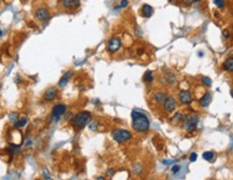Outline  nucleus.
<instances>
[{"instance_id": "24", "label": "nucleus", "mask_w": 233, "mask_h": 180, "mask_svg": "<svg viewBox=\"0 0 233 180\" xmlns=\"http://www.w3.org/2000/svg\"><path fill=\"white\" fill-rule=\"evenodd\" d=\"M180 168H181V167H180V165H174L173 167L171 168V170H172V173H173V174H177V173L180 170Z\"/></svg>"}, {"instance_id": "19", "label": "nucleus", "mask_w": 233, "mask_h": 180, "mask_svg": "<svg viewBox=\"0 0 233 180\" xmlns=\"http://www.w3.org/2000/svg\"><path fill=\"white\" fill-rule=\"evenodd\" d=\"M214 157H215V154H214V152H212V151L204 152V153H203V159H204L205 161H213Z\"/></svg>"}, {"instance_id": "11", "label": "nucleus", "mask_w": 233, "mask_h": 180, "mask_svg": "<svg viewBox=\"0 0 233 180\" xmlns=\"http://www.w3.org/2000/svg\"><path fill=\"white\" fill-rule=\"evenodd\" d=\"M56 94H57L56 90L54 89V87H50V89H47L46 91V93H44V95H43V98L47 102H52V100L56 97Z\"/></svg>"}, {"instance_id": "8", "label": "nucleus", "mask_w": 233, "mask_h": 180, "mask_svg": "<svg viewBox=\"0 0 233 180\" xmlns=\"http://www.w3.org/2000/svg\"><path fill=\"white\" fill-rule=\"evenodd\" d=\"M62 4L65 9L72 10L80 6V0H62Z\"/></svg>"}, {"instance_id": "35", "label": "nucleus", "mask_w": 233, "mask_h": 180, "mask_svg": "<svg viewBox=\"0 0 233 180\" xmlns=\"http://www.w3.org/2000/svg\"><path fill=\"white\" fill-rule=\"evenodd\" d=\"M1 35H2V31H1V29H0V37H1Z\"/></svg>"}, {"instance_id": "2", "label": "nucleus", "mask_w": 233, "mask_h": 180, "mask_svg": "<svg viewBox=\"0 0 233 180\" xmlns=\"http://www.w3.org/2000/svg\"><path fill=\"white\" fill-rule=\"evenodd\" d=\"M91 116H92L91 113L87 111H82V112H80V113H78L74 118V121H72L74 127H77V129H79V130L83 129V127L90 122Z\"/></svg>"}, {"instance_id": "30", "label": "nucleus", "mask_w": 233, "mask_h": 180, "mask_svg": "<svg viewBox=\"0 0 233 180\" xmlns=\"http://www.w3.org/2000/svg\"><path fill=\"white\" fill-rule=\"evenodd\" d=\"M182 2H184V4H186L187 7L191 6L192 2H193V0H182Z\"/></svg>"}, {"instance_id": "13", "label": "nucleus", "mask_w": 233, "mask_h": 180, "mask_svg": "<svg viewBox=\"0 0 233 180\" xmlns=\"http://www.w3.org/2000/svg\"><path fill=\"white\" fill-rule=\"evenodd\" d=\"M153 14V8L149 4H144L141 7V15L145 17H150Z\"/></svg>"}, {"instance_id": "31", "label": "nucleus", "mask_w": 233, "mask_h": 180, "mask_svg": "<svg viewBox=\"0 0 233 180\" xmlns=\"http://www.w3.org/2000/svg\"><path fill=\"white\" fill-rule=\"evenodd\" d=\"M175 161H173V160H165V161H163V164L164 165H169V164H173Z\"/></svg>"}, {"instance_id": "17", "label": "nucleus", "mask_w": 233, "mask_h": 180, "mask_svg": "<svg viewBox=\"0 0 233 180\" xmlns=\"http://www.w3.org/2000/svg\"><path fill=\"white\" fill-rule=\"evenodd\" d=\"M27 123V119L26 118H22L20 119V120H17L16 122L14 123V126L16 127V129H21V127H23L26 125Z\"/></svg>"}, {"instance_id": "6", "label": "nucleus", "mask_w": 233, "mask_h": 180, "mask_svg": "<svg viewBox=\"0 0 233 180\" xmlns=\"http://www.w3.org/2000/svg\"><path fill=\"white\" fill-rule=\"evenodd\" d=\"M178 97L182 105H190L192 103V95L188 91H180Z\"/></svg>"}, {"instance_id": "21", "label": "nucleus", "mask_w": 233, "mask_h": 180, "mask_svg": "<svg viewBox=\"0 0 233 180\" xmlns=\"http://www.w3.org/2000/svg\"><path fill=\"white\" fill-rule=\"evenodd\" d=\"M214 3H215V6H216L217 8L222 9L223 6H225V0H214Z\"/></svg>"}, {"instance_id": "10", "label": "nucleus", "mask_w": 233, "mask_h": 180, "mask_svg": "<svg viewBox=\"0 0 233 180\" xmlns=\"http://www.w3.org/2000/svg\"><path fill=\"white\" fill-rule=\"evenodd\" d=\"M36 17L41 22L47 21V17H49V11H47V9L46 8L38 9V10L36 11Z\"/></svg>"}, {"instance_id": "36", "label": "nucleus", "mask_w": 233, "mask_h": 180, "mask_svg": "<svg viewBox=\"0 0 233 180\" xmlns=\"http://www.w3.org/2000/svg\"><path fill=\"white\" fill-rule=\"evenodd\" d=\"M193 1H194V2H199L200 0H193Z\"/></svg>"}, {"instance_id": "14", "label": "nucleus", "mask_w": 233, "mask_h": 180, "mask_svg": "<svg viewBox=\"0 0 233 180\" xmlns=\"http://www.w3.org/2000/svg\"><path fill=\"white\" fill-rule=\"evenodd\" d=\"M222 68L227 71L233 72V57H229L225 60V63L222 64Z\"/></svg>"}, {"instance_id": "7", "label": "nucleus", "mask_w": 233, "mask_h": 180, "mask_svg": "<svg viewBox=\"0 0 233 180\" xmlns=\"http://www.w3.org/2000/svg\"><path fill=\"white\" fill-rule=\"evenodd\" d=\"M66 111V106L63 105V103H60V105L54 106L53 108V116L56 119V120H60V118L65 113Z\"/></svg>"}, {"instance_id": "32", "label": "nucleus", "mask_w": 233, "mask_h": 180, "mask_svg": "<svg viewBox=\"0 0 233 180\" xmlns=\"http://www.w3.org/2000/svg\"><path fill=\"white\" fill-rule=\"evenodd\" d=\"M223 36H225V37H229V33H228V30H223Z\"/></svg>"}, {"instance_id": "26", "label": "nucleus", "mask_w": 233, "mask_h": 180, "mask_svg": "<svg viewBox=\"0 0 233 180\" xmlns=\"http://www.w3.org/2000/svg\"><path fill=\"white\" fill-rule=\"evenodd\" d=\"M11 151H12L13 153H19V152H20V147H15V146H12V147H11Z\"/></svg>"}, {"instance_id": "16", "label": "nucleus", "mask_w": 233, "mask_h": 180, "mask_svg": "<svg viewBox=\"0 0 233 180\" xmlns=\"http://www.w3.org/2000/svg\"><path fill=\"white\" fill-rule=\"evenodd\" d=\"M166 99V95H165L164 93H162V92H159V93H157L155 95V100L158 103H164V100Z\"/></svg>"}, {"instance_id": "25", "label": "nucleus", "mask_w": 233, "mask_h": 180, "mask_svg": "<svg viewBox=\"0 0 233 180\" xmlns=\"http://www.w3.org/2000/svg\"><path fill=\"white\" fill-rule=\"evenodd\" d=\"M128 6V0H121V2H120V8L124 9V8H126Z\"/></svg>"}, {"instance_id": "5", "label": "nucleus", "mask_w": 233, "mask_h": 180, "mask_svg": "<svg viewBox=\"0 0 233 180\" xmlns=\"http://www.w3.org/2000/svg\"><path fill=\"white\" fill-rule=\"evenodd\" d=\"M120 48H121V40H120V38H112L111 40L109 41V43H108V51L110 52V53H116L120 50Z\"/></svg>"}, {"instance_id": "18", "label": "nucleus", "mask_w": 233, "mask_h": 180, "mask_svg": "<svg viewBox=\"0 0 233 180\" xmlns=\"http://www.w3.org/2000/svg\"><path fill=\"white\" fill-rule=\"evenodd\" d=\"M182 120H184V116H182V114L180 113V112H177V113L173 116V120H172V122H173L174 124H178V123L181 122Z\"/></svg>"}, {"instance_id": "12", "label": "nucleus", "mask_w": 233, "mask_h": 180, "mask_svg": "<svg viewBox=\"0 0 233 180\" xmlns=\"http://www.w3.org/2000/svg\"><path fill=\"white\" fill-rule=\"evenodd\" d=\"M210 103H212V95H210L209 93H205L204 95H203V97H201L200 100H199V103H200L202 107H208L210 105Z\"/></svg>"}, {"instance_id": "33", "label": "nucleus", "mask_w": 233, "mask_h": 180, "mask_svg": "<svg viewBox=\"0 0 233 180\" xmlns=\"http://www.w3.org/2000/svg\"><path fill=\"white\" fill-rule=\"evenodd\" d=\"M96 179H97V180H104V179H105V178H104V177H97Z\"/></svg>"}, {"instance_id": "3", "label": "nucleus", "mask_w": 233, "mask_h": 180, "mask_svg": "<svg viewBox=\"0 0 233 180\" xmlns=\"http://www.w3.org/2000/svg\"><path fill=\"white\" fill-rule=\"evenodd\" d=\"M198 123H199L198 116L189 114V116H187L186 118H184V129L186 130L187 132L191 133L196 129Z\"/></svg>"}, {"instance_id": "22", "label": "nucleus", "mask_w": 233, "mask_h": 180, "mask_svg": "<svg viewBox=\"0 0 233 180\" xmlns=\"http://www.w3.org/2000/svg\"><path fill=\"white\" fill-rule=\"evenodd\" d=\"M202 81H203V83H204V85H206V86H208V87L212 86V79H210V78L203 77Z\"/></svg>"}, {"instance_id": "4", "label": "nucleus", "mask_w": 233, "mask_h": 180, "mask_svg": "<svg viewBox=\"0 0 233 180\" xmlns=\"http://www.w3.org/2000/svg\"><path fill=\"white\" fill-rule=\"evenodd\" d=\"M112 137H114V139L117 141V143H125V141L130 140L132 135H131V133L128 132V130H114V132H112Z\"/></svg>"}, {"instance_id": "20", "label": "nucleus", "mask_w": 233, "mask_h": 180, "mask_svg": "<svg viewBox=\"0 0 233 180\" xmlns=\"http://www.w3.org/2000/svg\"><path fill=\"white\" fill-rule=\"evenodd\" d=\"M144 80L146 81V82H152L153 81V75L151 71H147L146 73H145L144 76Z\"/></svg>"}, {"instance_id": "15", "label": "nucleus", "mask_w": 233, "mask_h": 180, "mask_svg": "<svg viewBox=\"0 0 233 180\" xmlns=\"http://www.w3.org/2000/svg\"><path fill=\"white\" fill-rule=\"evenodd\" d=\"M70 78H71V72H70V71L67 73H65V75L63 76V78L60 80V82H58V86H60V87L65 86V85L67 84V82L69 81Z\"/></svg>"}, {"instance_id": "34", "label": "nucleus", "mask_w": 233, "mask_h": 180, "mask_svg": "<svg viewBox=\"0 0 233 180\" xmlns=\"http://www.w3.org/2000/svg\"><path fill=\"white\" fill-rule=\"evenodd\" d=\"M203 55H204V53H203V52H199V56H203Z\"/></svg>"}, {"instance_id": "37", "label": "nucleus", "mask_w": 233, "mask_h": 180, "mask_svg": "<svg viewBox=\"0 0 233 180\" xmlns=\"http://www.w3.org/2000/svg\"><path fill=\"white\" fill-rule=\"evenodd\" d=\"M25 1H26V0H25Z\"/></svg>"}, {"instance_id": "23", "label": "nucleus", "mask_w": 233, "mask_h": 180, "mask_svg": "<svg viewBox=\"0 0 233 180\" xmlns=\"http://www.w3.org/2000/svg\"><path fill=\"white\" fill-rule=\"evenodd\" d=\"M9 120H10V122L12 123H15L19 119H17V114L16 113H11L10 116H9Z\"/></svg>"}, {"instance_id": "9", "label": "nucleus", "mask_w": 233, "mask_h": 180, "mask_svg": "<svg viewBox=\"0 0 233 180\" xmlns=\"http://www.w3.org/2000/svg\"><path fill=\"white\" fill-rule=\"evenodd\" d=\"M164 109L167 112L174 111V109L176 108V100L173 97H166V99L164 100Z\"/></svg>"}, {"instance_id": "27", "label": "nucleus", "mask_w": 233, "mask_h": 180, "mask_svg": "<svg viewBox=\"0 0 233 180\" xmlns=\"http://www.w3.org/2000/svg\"><path fill=\"white\" fill-rule=\"evenodd\" d=\"M196 159H198V154L196 153H192L191 155H190V161L191 162H195Z\"/></svg>"}, {"instance_id": "28", "label": "nucleus", "mask_w": 233, "mask_h": 180, "mask_svg": "<svg viewBox=\"0 0 233 180\" xmlns=\"http://www.w3.org/2000/svg\"><path fill=\"white\" fill-rule=\"evenodd\" d=\"M96 129H97V122H93V123H91V124H90V130H95Z\"/></svg>"}, {"instance_id": "1", "label": "nucleus", "mask_w": 233, "mask_h": 180, "mask_svg": "<svg viewBox=\"0 0 233 180\" xmlns=\"http://www.w3.org/2000/svg\"><path fill=\"white\" fill-rule=\"evenodd\" d=\"M132 126L136 132L144 133L147 132L150 126V122H149L148 118L145 116L142 112L137 111V110H133L132 111Z\"/></svg>"}, {"instance_id": "29", "label": "nucleus", "mask_w": 233, "mask_h": 180, "mask_svg": "<svg viewBox=\"0 0 233 180\" xmlns=\"http://www.w3.org/2000/svg\"><path fill=\"white\" fill-rule=\"evenodd\" d=\"M43 176H44V179H52L51 176L47 174V169H43Z\"/></svg>"}]
</instances>
